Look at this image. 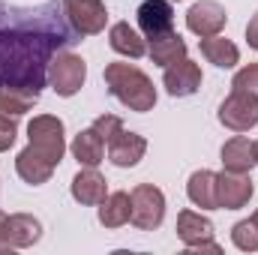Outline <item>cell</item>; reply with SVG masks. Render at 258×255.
<instances>
[{"label":"cell","mask_w":258,"mask_h":255,"mask_svg":"<svg viewBox=\"0 0 258 255\" xmlns=\"http://www.w3.org/2000/svg\"><path fill=\"white\" fill-rule=\"evenodd\" d=\"M132 198V216L129 222L141 231H156L165 219V195L159 186L153 183H138L135 189L129 192Z\"/></svg>","instance_id":"obj_3"},{"label":"cell","mask_w":258,"mask_h":255,"mask_svg":"<svg viewBox=\"0 0 258 255\" xmlns=\"http://www.w3.org/2000/svg\"><path fill=\"white\" fill-rule=\"evenodd\" d=\"M105 87L108 93L129 111H153L156 105V87L153 81L147 78V72H141L135 63H123V60H114V63L105 66Z\"/></svg>","instance_id":"obj_1"},{"label":"cell","mask_w":258,"mask_h":255,"mask_svg":"<svg viewBox=\"0 0 258 255\" xmlns=\"http://www.w3.org/2000/svg\"><path fill=\"white\" fill-rule=\"evenodd\" d=\"M3 237H6V246H9V249H27V246H33V243H39V237H42V222H39L36 216H30V213H12V216H6V231H3Z\"/></svg>","instance_id":"obj_12"},{"label":"cell","mask_w":258,"mask_h":255,"mask_svg":"<svg viewBox=\"0 0 258 255\" xmlns=\"http://www.w3.org/2000/svg\"><path fill=\"white\" fill-rule=\"evenodd\" d=\"M252 222H255V228H258V210H255V213H252Z\"/></svg>","instance_id":"obj_30"},{"label":"cell","mask_w":258,"mask_h":255,"mask_svg":"<svg viewBox=\"0 0 258 255\" xmlns=\"http://www.w3.org/2000/svg\"><path fill=\"white\" fill-rule=\"evenodd\" d=\"M186 195L201 210H219V204H216V171H210V168L192 171V177L186 183Z\"/></svg>","instance_id":"obj_21"},{"label":"cell","mask_w":258,"mask_h":255,"mask_svg":"<svg viewBox=\"0 0 258 255\" xmlns=\"http://www.w3.org/2000/svg\"><path fill=\"white\" fill-rule=\"evenodd\" d=\"M255 147H258V141H255Z\"/></svg>","instance_id":"obj_31"},{"label":"cell","mask_w":258,"mask_h":255,"mask_svg":"<svg viewBox=\"0 0 258 255\" xmlns=\"http://www.w3.org/2000/svg\"><path fill=\"white\" fill-rule=\"evenodd\" d=\"M252 192H255V186H252L249 174H237V171L216 174V204H219V210H240V207H246Z\"/></svg>","instance_id":"obj_7"},{"label":"cell","mask_w":258,"mask_h":255,"mask_svg":"<svg viewBox=\"0 0 258 255\" xmlns=\"http://www.w3.org/2000/svg\"><path fill=\"white\" fill-rule=\"evenodd\" d=\"M231 87H234V90H243V93H249V96H255L258 99V63L243 66V69L234 75Z\"/></svg>","instance_id":"obj_25"},{"label":"cell","mask_w":258,"mask_h":255,"mask_svg":"<svg viewBox=\"0 0 258 255\" xmlns=\"http://www.w3.org/2000/svg\"><path fill=\"white\" fill-rule=\"evenodd\" d=\"M54 162H48L39 150H33L30 144L15 156V171H18V177L24 180V183H30V186H42V183H48L51 180V174H54Z\"/></svg>","instance_id":"obj_15"},{"label":"cell","mask_w":258,"mask_h":255,"mask_svg":"<svg viewBox=\"0 0 258 255\" xmlns=\"http://www.w3.org/2000/svg\"><path fill=\"white\" fill-rule=\"evenodd\" d=\"M225 21H228V12L216 0H198L186 12V27L195 36H216L225 27Z\"/></svg>","instance_id":"obj_8"},{"label":"cell","mask_w":258,"mask_h":255,"mask_svg":"<svg viewBox=\"0 0 258 255\" xmlns=\"http://www.w3.org/2000/svg\"><path fill=\"white\" fill-rule=\"evenodd\" d=\"M93 129H96L99 138L108 144L111 138H117V132H123V120H120L117 114H99V117L93 120Z\"/></svg>","instance_id":"obj_26"},{"label":"cell","mask_w":258,"mask_h":255,"mask_svg":"<svg viewBox=\"0 0 258 255\" xmlns=\"http://www.w3.org/2000/svg\"><path fill=\"white\" fill-rule=\"evenodd\" d=\"M219 123L231 132H249L258 126V99L243 90H231L219 105Z\"/></svg>","instance_id":"obj_6"},{"label":"cell","mask_w":258,"mask_h":255,"mask_svg":"<svg viewBox=\"0 0 258 255\" xmlns=\"http://www.w3.org/2000/svg\"><path fill=\"white\" fill-rule=\"evenodd\" d=\"M147 54H150V60L156 66H171V63H177V60L186 57V42H183L180 33L168 30V33H159V36L150 39Z\"/></svg>","instance_id":"obj_18"},{"label":"cell","mask_w":258,"mask_h":255,"mask_svg":"<svg viewBox=\"0 0 258 255\" xmlns=\"http://www.w3.org/2000/svg\"><path fill=\"white\" fill-rule=\"evenodd\" d=\"M144 153H147V141H144V135H138V132H117V138H111L108 141V159L117 165V168H132V165H138L141 159H144Z\"/></svg>","instance_id":"obj_14"},{"label":"cell","mask_w":258,"mask_h":255,"mask_svg":"<svg viewBox=\"0 0 258 255\" xmlns=\"http://www.w3.org/2000/svg\"><path fill=\"white\" fill-rule=\"evenodd\" d=\"M69 150H72V156H75V162H78L81 168H96V165L105 159V141L99 138V132L93 126L81 129V132L72 138Z\"/></svg>","instance_id":"obj_16"},{"label":"cell","mask_w":258,"mask_h":255,"mask_svg":"<svg viewBox=\"0 0 258 255\" xmlns=\"http://www.w3.org/2000/svg\"><path fill=\"white\" fill-rule=\"evenodd\" d=\"M108 45H111V51H117L123 57H132V60L147 54V45H144L141 33L129 21H117V24L108 27Z\"/></svg>","instance_id":"obj_17"},{"label":"cell","mask_w":258,"mask_h":255,"mask_svg":"<svg viewBox=\"0 0 258 255\" xmlns=\"http://www.w3.org/2000/svg\"><path fill=\"white\" fill-rule=\"evenodd\" d=\"M3 231H6V213L0 210V252H6L9 246H6V237H3Z\"/></svg>","instance_id":"obj_29"},{"label":"cell","mask_w":258,"mask_h":255,"mask_svg":"<svg viewBox=\"0 0 258 255\" xmlns=\"http://www.w3.org/2000/svg\"><path fill=\"white\" fill-rule=\"evenodd\" d=\"M219 156H222V168L225 171H237V174H249L258 165V147H255V141H249L246 135L228 138L222 144Z\"/></svg>","instance_id":"obj_11"},{"label":"cell","mask_w":258,"mask_h":255,"mask_svg":"<svg viewBox=\"0 0 258 255\" xmlns=\"http://www.w3.org/2000/svg\"><path fill=\"white\" fill-rule=\"evenodd\" d=\"M177 237L186 246H198L204 240H213V222L195 210H180L177 213Z\"/></svg>","instance_id":"obj_19"},{"label":"cell","mask_w":258,"mask_h":255,"mask_svg":"<svg viewBox=\"0 0 258 255\" xmlns=\"http://www.w3.org/2000/svg\"><path fill=\"white\" fill-rule=\"evenodd\" d=\"M246 42H249V48L258 51V9H255V15L249 18V24H246Z\"/></svg>","instance_id":"obj_28"},{"label":"cell","mask_w":258,"mask_h":255,"mask_svg":"<svg viewBox=\"0 0 258 255\" xmlns=\"http://www.w3.org/2000/svg\"><path fill=\"white\" fill-rule=\"evenodd\" d=\"M129 216H132V198H129V192H111V195H105V201L99 204V222L105 225V228H120V225H126Z\"/></svg>","instance_id":"obj_22"},{"label":"cell","mask_w":258,"mask_h":255,"mask_svg":"<svg viewBox=\"0 0 258 255\" xmlns=\"http://www.w3.org/2000/svg\"><path fill=\"white\" fill-rule=\"evenodd\" d=\"M201 54L207 57V63L219 66V69H231V66L240 63V48L231 42V39H225V36H201Z\"/></svg>","instance_id":"obj_20"},{"label":"cell","mask_w":258,"mask_h":255,"mask_svg":"<svg viewBox=\"0 0 258 255\" xmlns=\"http://www.w3.org/2000/svg\"><path fill=\"white\" fill-rule=\"evenodd\" d=\"M177 3H180V0H177Z\"/></svg>","instance_id":"obj_32"},{"label":"cell","mask_w":258,"mask_h":255,"mask_svg":"<svg viewBox=\"0 0 258 255\" xmlns=\"http://www.w3.org/2000/svg\"><path fill=\"white\" fill-rule=\"evenodd\" d=\"M27 144L33 150H39L48 162L60 165L66 153V129L63 120L54 117V114H36L30 123H27Z\"/></svg>","instance_id":"obj_2"},{"label":"cell","mask_w":258,"mask_h":255,"mask_svg":"<svg viewBox=\"0 0 258 255\" xmlns=\"http://www.w3.org/2000/svg\"><path fill=\"white\" fill-rule=\"evenodd\" d=\"M63 15L81 36H96L108 24V9L102 0H63Z\"/></svg>","instance_id":"obj_5"},{"label":"cell","mask_w":258,"mask_h":255,"mask_svg":"<svg viewBox=\"0 0 258 255\" xmlns=\"http://www.w3.org/2000/svg\"><path fill=\"white\" fill-rule=\"evenodd\" d=\"M69 192H72V198H75L78 204H84V207H99V204L105 201V195H108V183H105V177H102L96 168H81V171L72 177Z\"/></svg>","instance_id":"obj_13"},{"label":"cell","mask_w":258,"mask_h":255,"mask_svg":"<svg viewBox=\"0 0 258 255\" xmlns=\"http://www.w3.org/2000/svg\"><path fill=\"white\" fill-rule=\"evenodd\" d=\"M48 81H51V87H54L57 96H63V99L75 96L84 87V81H87V63H84V57H78L72 51L54 54L51 63H48Z\"/></svg>","instance_id":"obj_4"},{"label":"cell","mask_w":258,"mask_h":255,"mask_svg":"<svg viewBox=\"0 0 258 255\" xmlns=\"http://www.w3.org/2000/svg\"><path fill=\"white\" fill-rule=\"evenodd\" d=\"M231 243L240 252H258V228L252 219H240L231 228Z\"/></svg>","instance_id":"obj_24"},{"label":"cell","mask_w":258,"mask_h":255,"mask_svg":"<svg viewBox=\"0 0 258 255\" xmlns=\"http://www.w3.org/2000/svg\"><path fill=\"white\" fill-rule=\"evenodd\" d=\"M135 18H138V27H141V33L147 39L174 30V6H171V0H144L138 6Z\"/></svg>","instance_id":"obj_9"},{"label":"cell","mask_w":258,"mask_h":255,"mask_svg":"<svg viewBox=\"0 0 258 255\" xmlns=\"http://www.w3.org/2000/svg\"><path fill=\"white\" fill-rule=\"evenodd\" d=\"M39 93H27V90H12V87H0V111L9 117H21L36 105Z\"/></svg>","instance_id":"obj_23"},{"label":"cell","mask_w":258,"mask_h":255,"mask_svg":"<svg viewBox=\"0 0 258 255\" xmlns=\"http://www.w3.org/2000/svg\"><path fill=\"white\" fill-rule=\"evenodd\" d=\"M15 138H18V117H9L0 111V153L9 150L15 144Z\"/></svg>","instance_id":"obj_27"},{"label":"cell","mask_w":258,"mask_h":255,"mask_svg":"<svg viewBox=\"0 0 258 255\" xmlns=\"http://www.w3.org/2000/svg\"><path fill=\"white\" fill-rule=\"evenodd\" d=\"M201 81H204L201 66L192 63L189 57H183V60H177V63L165 66V75H162V84H165L168 96H177V99H180V96H192V93H198Z\"/></svg>","instance_id":"obj_10"}]
</instances>
